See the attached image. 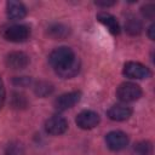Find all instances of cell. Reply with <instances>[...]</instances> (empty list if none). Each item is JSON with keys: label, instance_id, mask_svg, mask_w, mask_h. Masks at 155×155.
I'll list each match as a JSON object with an SVG mask.
<instances>
[{"label": "cell", "instance_id": "6da1fadb", "mask_svg": "<svg viewBox=\"0 0 155 155\" xmlns=\"http://www.w3.org/2000/svg\"><path fill=\"white\" fill-rule=\"evenodd\" d=\"M75 58H76V56L70 47L62 46V47L54 48L50 53L48 62L54 68V70H57V69H61V68L70 64Z\"/></svg>", "mask_w": 155, "mask_h": 155}, {"label": "cell", "instance_id": "7a4b0ae2", "mask_svg": "<svg viewBox=\"0 0 155 155\" xmlns=\"http://www.w3.org/2000/svg\"><path fill=\"white\" fill-rule=\"evenodd\" d=\"M2 38L11 42H23L30 35V29L23 24H11L1 28Z\"/></svg>", "mask_w": 155, "mask_h": 155}, {"label": "cell", "instance_id": "3957f363", "mask_svg": "<svg viewBox=\"0 0 155 155\" xmlns=\"http://www.w3.org/2000/svg\"><path fill=\"white\" fill-rule=\"evenodd\" d=\"M142 88L134 82H122L116 88V97L125 103L134 102L142 97Z\"/></svg>", "mask_w": 155, "mask_h": 155}, {"label": "cell", "instance_id": "277c9868", "mask_svg": "<svg viewBox=\"0 0 155 155\" xmlns=\"http://www.w3.org/2000/svg\"><path fill=\"white\" fill-rule=\"evenodd\" d=\"M122 74L128 79H148L151 75V71L148 67L139 62H127L124 65Z\"/></svg>", "mask_w": 155, "mask_h": 155}, {"label": "cell", "instance_id": "5b68a950", "mask_svg": "<svg viewBox=\"0 0 155 155\" xmlns=\"http://www.w3.org/2000/svg\"><path fill=\"white\" fill-rule=\"evenodd\" d=\"M81 98V92L80 91H71L68 93H63L59 97H57L53 102V105L56 110L58 111H64L67 109L73 108Z\"/></svg>", "mask_w": 155, "mask_h": 155}, {"label": "cell", "instance_id": "8992f818", "mask_svg": "<svg viewBox=\"0 0 155 155\" xmlns=\"http://www.w3.org/2000/svg\"><path fill=\"white\" fill-rule=\"evenodd\" d=\"M105 143L110 150L119 151L127 147L128 136L122 131H111L105 136Z\"/></svg>", "mask_w": 155, "mask_h": 155}, {"label": "cell", "instance_id": "52a82bcc", "mask_svg": "<svg viewBox=\"0 0 155 155\" xmlns=\"http://www.w3.org/2000/svg\"><path fill=\"white\" fill-rule=\"evenodd\" d=\"M99 121H101L99 115L93 110H82L81 113L78 114L75 119L76 125L82 130L94 128L99 124Z\"/></svg>", "mask_w": 155, "mask_h": 155}, {"label": "cell", "instance_id": "ba28073f", "mask_svg": "<svg viewBox=\"0 0 155 155\" xmlns=\"http://www.w3.org/2000/svg\"><path fill=\"white\" fill-rule=\"evenodd\" d=\"M68 130V122L63 116L54 115L46 120L45 122V131L52 136L63 134Z\"/></svg>", "mask_w": 155, "mask_h": 155}, {"label": "cell", "instance_id": "9c48e42d", "mask_svg": "<svg viewBox=\"0 0 155 155\" xmlns=\"http://www.w3.org/2000/svg\"><path fill=\"white\" fill-rule=\"evenodd\" d=\"M5 63H6L7 68H10V69L21 70V69H24L29 64V57L24 52L15 51L6 56Z\"/></svg>", "mask_w": 155, "mask_h": 155}, {"label": "cell", "instance_id": "30bf717a", "mask_svg": "<svg viewBox=\"0 0 155 155\" xmlns=\"http://www.w3.org/2000/svg\"><path fill=\"white\" fill-rule=\"evenodd\" d=\"M108 117L113 121H125L132 115V108L126 104H114L107 113Z\"/></svg>", "mask_w": 155, "mask_h": 155}, {"label": "cell", "instance_id": "8fae6325", "mask_svg": "<svg viewBox=\"0 0 155 155\" xmlns=\"http://www.w3.org/2000/svg\"><path fill=\"white\" fill-rule=\"evenodd\" d=\"M6 15H7L8 19L18 21V19H22V18L25 17L27 8L22 2L10 0V1L6 2Z\"/></svg>", "mask_w": 155, "mask_h": 155}, {"label": "cell", "instance_id": "7c38bea8", "mask_svg": "<svg viewBox=\"0 0 155 155\" xmlns=\"http://www.w3.org/2000/svg\"><path fill=\"white\" fill-rule=\"evenodd\" d=\"M97 19H98V22H99L101 24H103V25L109 30L110 34L117 35V34L120 33L119 22L116 21V18H115L113 15H110V13H108V12H99V13L97 15Z\"/></svg>", "mask_w": 155, "mask_h": 155}, {"label": "cell", "instance_id": "4fadbf2b", "mask_svg": "<svg viewBox=\"0 0 155 155\" xmlns=\"http://www.w3.org/2000/svg\"><path fill=\"white\" fill-rule=\"evenodd\" d=\"M46 34L53 39V40H63L65 39L69 34H70V29L69 27H67L65 24H62V23H53L51 24L47 30H46Z\"/></svg>", "mask_w": 155, "mask_h": 155}, {"label": "cell", "instance_id": "5bb4252c", "mask_svg": "<svg viewBox=\"0 0 155 155\" xmlns=\"http://www.w3.org/2000/svg\"><path fill=\"white\" fill-rule=\"evenodd\" d=\"M80 67H81L80 59L76 57L70 64H68V65H65V67H63L61 69H57L56 73L62 79H71L75 75H78V73L80 71Z\"/></svg>", "mask_w": 155, "mask_h": 155}, {"label": "cell", "instance_id": "9a60e30c", "mask_svg": "<svg viewBox=\"0 0 155 155\" xmlns=\"http://www.w3.org/2000/svg\"><path fill=\"white\" fill-rule=\"evenodd\" d=\"M125 29L130 35H139L142 33V22L136 17H130L125 23Z\"/></svg>", "mask_w": 155, "mask_h": 155}, {"label": "cell", "instance_id": "2e32d148", "mask_svg": "<svg viewBox=\"0 0 155 155\" xmlns=\"http://www.w3.org/2000/svg\"><path fill=\"white\" fill-rule=\"evenodd\" d=\"M34 91L39 97H46L53 92V85L47 81H39L36 82Z\"/></svg>", "mask_w": 155, "mask_h": 155}, {"label": "cell", "instance_id": "e0dca14e", "mask_svg": "<svg viewBox=\"0 0 155 155\" xmlns=\"http://www.w3.org/2000/svg\"><path fill=\"white\" fill-rule=\"evenodd\" d=\"M10 103H11L12 108H15V109H24L28 105V101H27L25 96L19 93V92H13L12 93Z\"/></svg>", "mask_w": 155, "mask_h": 155}, {"label": "cell", "instance_id": "ac0fdd59", "mask_svg": "<svg viewBox=\"0 0 155 155\" xmlns=\"http://www.w3.org/2000/svg\"><path fill=\"white\" fill-rule=\"evenodd\" d=\"M133 150H134V153L137 155H151V153H153V145H151L150 142L142 140V142H138L137 144H134Z\"/></svg>", "mask_w": 155, "mask_h": 155}, {"label": "cell", "instance_id": "d6986e66", "mask_svg": "<svg viewBox=\"0 0 155 155\" xmlns=\"http://www.w3.org/2000/svg\"><path fill=\"white\" fill-rule=\"evenodd\" d=\"M140 12H142L143 17H145L148 19H153L155 16V5L154 4H147L140 8Z\"/></svg>", "mask_w": 155, "mask_h": 155}, {"label": "cell", "instance_id": "ffe728a7", "mask_svg": "<svg viewBox=\"0 0 155 155\" xmlns=\"http://www.w3.org/2000/svg\"><path fill=\"white\" fill-rule=\"evenodd\" d=\"M30 78L28 76H17L13 79V84L17 85V86H27L30 84Z\"/></svg>", "mask_w": 155, "mask_h": 155}, {"label": "cell", "instance_id": "44dd1931", "mask_svg": "<svg viewBox=\"0 0 155 155\" xmlns=\"http://www.w3.org/2000/svg\"><path fill=\"white\" fill-rule=\"evenodd\" d=\"M5 97H6V92H5V86H4V81L0 76V110L4 107L5 103Z\"/></svg>", "mask_w": 155, "mask_h": 155}, {"label": "cell", "instance_id": "7402d4cb", "mask_svg": "<svg viewBox=\"0 0 155 155\" xmlns=\"http://www.w3.org/2000/svg\"><path fill=\"white\" fill-rule=\"evenodd\" d=\"M94 4L97 6H101V7H110V6L115 5V1H111V0H97V1H94Z\"/></svg>", "mask_w": 155, "mask_h": 155}, {"label": "cell", "instance_id": "603a6c76", "mask_svg": "<svg viewBox=\"0 0 155 155\" xmlns=\"http://www.w3.org/2000/svg\"><path fill=\"white\" fill-rule=\"evenodd\" d=\"M148 36H149L150 40H154L155 39V25L154 24H151L149 27V29H148Z\"/></svg>", "mask_w": 155, "mask_h": 155}]
</instances>
